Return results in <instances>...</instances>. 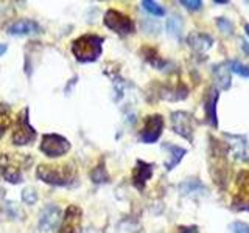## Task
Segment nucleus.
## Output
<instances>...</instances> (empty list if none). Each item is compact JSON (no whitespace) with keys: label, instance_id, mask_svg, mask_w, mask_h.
I'll return each mask as SVG.
<instances>
[{"label":"nucleus","instance_id":"nucleus-2","mask_svg":"<svg viewBox=\"0 0 249 233\" xmlns=\"http://www.w3.org/2000/svg\"><path fill=\"white\" fill-rule=\"evenodd\" d=\"M103 42L105 39L98 34H83L72 42V54L78 62H83V64L93 62L103 51Z\"/></svg>","mask_w":249,"mask_h":233},{"label":"nucleus","instance_id":"nucleus-15","mask_svg":"<svg viewBox=\"0 0 249 233\" xmlns=\"http://www.w3.org/2000/svg\"><path fill=\"white\" fill-rule=\"evenodd\" d=\"M167 150L170 151V160L165 163V166H167V169L170 171V169H173L179 162L182 160V157L185 155V150L184 148H179V146H176V145H167L165 146Z\"/></svg>","mask_w":249,"mask_h":233},{"label":"nucleus","instance_id":"nucleus-22","mask_svg":"<svg viewBox=\"0 0 249 233\" xmlns=\"http://www.w3.org/2000/svg\"><path fill=\"white\" fill-rule=\"evenodd\" d=\"M22 200L28 205H33L37 202V193L33 188H25L22 191Z\"/></svg>","mask_w":249,"mask_h":233},{"label":"nucleus","instance_id":"nucleus-20","mask_svg":"<svg viewBox=\"0 0 249 233\" xmlns=\"http://www.w3.org/2000/svg\"><path fill=\"white\" fill-rule=\"evenodd\" d=\"M229 68H231V72H233V73H237L240 76H245V78H249V68L241 64V62H238V61H231L229 62Z\"/></svg>","mask_w":249,"mask_h":233},{"label":"nucleus","instance_id":"nucleus-7","mask_svg":"<svg viewBox=\"0 0 249 233\" xmlns=\"http://www.w3.org/2000/svg\"><path fill=\"white\" fill-rule=\"evenodd\" d=\"M163 131V116L159 114L148 115L145 118L143 129L140 132V138L143 143H154L158 142Z\"/></svg>","mask_w":249,"mask_h":233},{"label":"nucleus","instance_id":"nucleus-21","mask_svg":"<svg viewBox=\"0 0 249 233\" xmlns=\"http://www.w3.org/2000/svg\"><path fill=\"white\" fill-rule=\"evenodd\" d=\"M168 30H170L171 34H176V36L181 33V30H182V20L179 19V16H173V17L168 20Z\"/></svg>","mask_w":249,"mask_h":233},{"label":"nucleus","instance_id":"nucleus-13","mask_svg":"<svg viewBox=\"0 0 249 233\" xmlns=\"http://www.w3.org/2000/svg\"><path fill=\"white\" fill-rule=\"evenodd\" d=\"M189 42H190V45L193 47L195 50L206 51L213 45V39L210 37L209 34H204V33H195V34H190Z\"/></svg>","mask_w":249,"mask_h":233},{"label":"nucleus","instance_id":"nucleus-3","mask_svg":"<svg viewBox=\"0 0 249 233\" xmlns=\"http://www.w3.org/2000/svg\"><path fill=\"white\" fill-rule=\"evenodd\" d=\"M31 163L28 154H0V174L10 183L22 182V171Z\"/></svg>","mask_w":249,"mask_h":233},{"label":"nucleus","instance_id":"nucleus-12","mask_svg":"<svg viewBox=\"0 0 249 233\" xmlns=\"http://www.w3.org/2000/svg\"><path fill=\"white\" fill-rule=\"evenodd\" d=\"M39 31H41V27H39L37 22L31 19H20L18 22L11 23V25L8 27L6 33H10L13 36H25V34L39 33Z\"/></svg>","mask_w":249,"mask_h":233},{"label":"nucleus","instance_id":"nucleus-23","mask_svg":"<svg viewBox=\"0 0 249 233\" xmlns=\"http://www.w3.org/2000/svg\"><path fill=\"white\" fill-rule=\"evenodd\" d=\"M216 25H218V28H220L223 33L226 31L228 34H231L232 33V30H233V25H232V22L229 20V19H226V17H220L216 20Z\"/></svg>","mask_w":249,"mask_h":233},{"label":"nucleus","instance_id":"nucleus-4","mask_svg":"<svg viewBox=\"0 0 249 233\" xmlns=\"http://www.w3.org/2000/svg\"><path fill=\"white\" fill-rule=\"evenodd\" d=\"M28 107H23L22 112L18 115L14 123V131L11 140L16 146H25L30 145L31 142H35L36 138V129L30 124V118H28Z\"/></svg>","mask_w":249,"mask_h":233},{"label":"nucleus","instance_id":"nucleus-24","mask_svg":"<svg viewBox=\"0 0 249 233\" xmlns=\"http://www.w3.org/2000/svg\"><path fill=\"white\" fill-rule=\"evenodd\" d=\"M181 5L190 11H198V10H201L202 2L201 0H181Z\"/></svg>","mask_w":249,"mask_h":233},{"label":"nucleus","instance_id":"nucleus-5","mask_svg":"<svg viewBox=\"0 0 249 233\" xmlns=\"http://www.w3.org/2000/svg\"><path fill=\"white\" fill-rule=\"evenodd\" d=\"M105 25L112 30L114 33H119V34H131L134 33V22L122 11H117V10H107L105 13Z\"/></svg>","mask_w":249,"mask_h":233},{"label":"nucleus","instance_id":"nucleus-8","mask_svg":"<svg viewBox=\"0 0 249 233\" xmlns=\"http://www.w3.org/2000/svg\"><path fill=\"white\" fill-rule=\"evenodd\" d=\"M83 230V210L78 205H69L62 216L59 233H81Z\"/></svg>","mask_w":249,"mask_h":233},{"label":"nucleus","instance_id":"nucleus-11","mask_svg":"<svg viewBox=\"0 0 249 233\" xmlns=\"http://www.w3.org/2000/svg\"><path fill=\"white\" fill-rule=\"evenodd\" d=\"M151 176H153L151 163H146L143 160H137L136 168L132 169V185H134L137 190H143L145 183L150 181Z\"/></svg>","mask_w":249,"mask_h":233},{"label":"nucleus","instance_id":"nucleus-18","mask_svg":"<svg viewBox=\"0 0 249 233\" xmlns=\"http://www.w3.org/2000/svg\"><path fill=\"white\" fill-rule=\"evenodd\" d=\"M142 6L145 8L148 13H151L153 16H159V17H160V16L165 14V10H163V6L159 5L158 2H153V0H143Z\"/></svg>","mask_w":249,"mask_h":233},{"label":"nucleus","instance_id":"nucleus-27","mask_svg":"<svg viewBox=\"0 0 249 233\" xmlns=\"http://www.w3.org/2000/svg\"><path fill=\"white\" fill-rule=\"evenodd\" d=\"M6 50H8V47L5 44H0V56H2V54H5Z\"/></svg>","mask_w":249,"mask_h":233},{"label":"nucleus","instance_id":"nucleus-25","mask_svg":"<svg viewBox=\"0 0 249 233\" xmlns=\"http://www.w3.org/2000/svg\"><path fill=\"white\" fill-rule=\"evenodd\" d=\"M231 230L232 233H249V225L245 222H232L231 224Z\"/></svg>","mask_w":249,"mask_h":233},{"label":"nucleus","instance_id":"nucleus-19","mask_svg":"<svg viewBox=\"0 0 249 233\" xmlns=\"http://www.w3.org/2000/svg\"><path fill=\"white\" fill-rule=\"evenodd\" d=\"M215 73H216L218 81H220V84H221V87L228 89L229 85H231V76H229V70H228V67L215 68Z\"/></svg>","mask_w":249,"mask_h":233},{"label":"nucleus","instance_id":"nucleus-10","mask_svg":"<svg viewBox=\"0 0 249 233\" xmlns=\"http://www.w3.org/2000/svg\"><path fill=\"white\" fill-rule=\"evenodd\" d=\"M61 219V210L56 205H47L39 216V225L37 229L41 233H50L58 227V222Z\"/></svg>","mask_w":249,"mask_h":233},{"label":"nucleus","instance_id":"nucleus-6","mask_svg":"<svg viewBox=\"0 0 249 233\" xmlns=\"http://www.w3.org/2000/svg\"><path fill=\"white\" fill-rule=\"evenodd\" d=\"M70 142L59 134H45L42 137L41 151L50 159H56L70 151Z\"/></svg>","mask_w":249,"mask_h":233},{"label":"nucleus","instance_id":"nucleus-1","mask_svg":"<svg viewBox=\"0 0 249 233\" xmlns=\"http://www.w3.org/2000/svg\"><path fill=\"white\" fill-rule=\"evenodd\" d=\"M36 177L49 185L66 186L76 179V166L73 162L42 163L36 169Z\"/></svg>","mask_w":249,"mask_h":233},{"label":"nucleus","instance_id":"nucleus-17","mask_svg":"<svg viewBox=\"0 0 249 233\" xmlns=\"http://www.w3.org/2000/svg\"><path fill=\"white\" fill-rule=\"evenodd\" d=\"M90 179H92V182H95V183H103V182L109 181V176H107L106 169H105V162L103 160L100 162L98 166H95L92 169Z\"/></svg>","mask_w":249,"mask_h":233},{"label":"nucleus","instance_id":"nucleus-14","mask_svg":"<svg viewBox=\"0 0 249 233\" xmlns=\"http://www.w3.org/2000/svg\"><path fill=\"white\" fill-rule=\"evenodd\" d=\"M11 123H13L11 107L5 103H0V140H2V137L5 135L8 128L11 126Z\"/></svg>","mask_w":249,"mask_h":233},{"label":"nucleus","instance_id":"nucleus-16","mask_svg":"<svg viewBox=\"0 0 249 233\" xmlns=\"http://www.w3.org/2000/svg\"><path fill=\"white\" fill-rule=\"evenodd\" d=\"M216 101H218V92L213 89L209 93V100L206 103V112H207V118L212 126H216Z\"/></svg>","mask_w":249,"mask_h":233},{"label":"nucleus","instance_id":"nucleus-26","mask_svg":"<svg viewBox=\"0 0 249 233\" xmlns=\"http://www.w3.org/2000/svg\"><path fill=\"white\" fill-rule=\"evenodd\" d=\"M176 233H198L196 227H179Z\"/></svg>","mask_w":249,"mask_h":233},{"label":"nucleus","instance_id":"nucleus-28","mask_svg":"<svg viewBox=\"0 0 249 233\" xmlns=\"http://www.w3.org/2000/svg\"><path fill=\"white\" fill-rule=\"evenodd\" d=\"M245 31H246V36L249 37V25H245Z\"/></svg>","mask_w":249,"mask_h":233},{"label":"nucleus","instance_id":"nucleus-9","mask_svg":"<svg viewBox=\"0 0 249 233\" xmlns=\"http://www.w3.org/2000/svg\"><path fill=\"white\" fill-rule=\"evenodd\" d=\"M171 126L178 135L187 138L189 142L193 140V116L190 114L182 111L171 114Z\"/></svg>","mask_w":249,"mask_h":233}]
</instances>
